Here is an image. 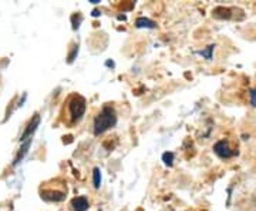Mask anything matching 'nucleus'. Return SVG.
I'll return each mask as SVG.
<instances>
[{
    "label": "nucleus",
    "mask_w": 256,
    "mask_h": 211,
    "mask_svg": "<svg viewBox=\"0 0 256 211\" xmlns=\"http://www.w3.org/2000/svg\"><path fill=\"white\" fill-rule=\"evenodd\" d=\"M117 124V113L112 106H104L98 115L94 118L92 132L95 135L103 134Z\"/></svg>",
    "instance_id": "obj_1"
},
{
    "label": "nucleus",
    "mask_w": 256,
    "mask_h": 211,
    "mask_svg": "<svg viewBox=\"0 0 256 211\" xmlns=\"http://www.w3.org/2000/svg\"><path fill=\"white\" fill-rule=\"evenodd\" d=\"M67 109H69V115L72 118V123H78L84 115H86V98L78 95H74L73 97H70L69 103H67Z\"/></svg>",
    "instance_id": "obj_2"
},
{
    "label": "nucleus",
    "mask_w": 256,
    "mask_h": 211,
    "mask_svg": "<svg viewBox=\"0 0 256 211\" xmlns=\"http://www.w3.org/2000/svg\"><path fill=\"white\" fill-rule=\"evenodd\" d=\"M214 153L217 154L220 158H231L234 155H237L238 152L234 150L229 144L228 140H219L215 146H214Z\"/></svg>",
    "instance_id": "obj_3"
},
{
    "label": "nucleus",
    "mask_w": 256,
    "mask_h": 211,
    "mask_svg": "<svg viewBox=\"0 0 256 211\" xmlns=\"http://www.w3.org/2000/svg\"><path fill=\"white\" fill-rule=\"evenodd\" d=\"M38 124H40V115H36L35 117H33V120L29 123V126H27V129L24 130V133L21 134V137H20V141H27V140H30V138H32V135H33V133L36 132V129Z\"/></svg>",
    "instance_id": "obj_4"
},
{
    "label": "nucleus",
    "mask_w": 256,
    "mask_h": 211,
    "mask_svg": "<svg viewBox=\"0 0 256 211\" xmlns=\"http://www.w3.org/2000/svg\"><path fill=\"white\" fill-rule=\"evenodd\" d=\"M72 207L74 211H86L89 209V200L86 197H75L72 201Z\"/></svg>",
    "instance_id": "obj_5"
},
{
    "label": "nucleus",
    "mask_w": 256,
    "mask_h": 211,
    "mask_svg": "<svg viewBox=\"0 0 256 211\" xmlns=\"http://www.w3.org/2000/svg\"><path fill=\"white\" fill-rule=\"evenodd\" d=\"M212 16H214L215 19L229 20L232 18V10L228 9V7H217V9L212 12Z\"/></svg>",
    "instance_id": "obj_6"
},
{
    "label": "nucleus",
    "mask_w": 256,
    "mask_h": 211,
    "mask_svg": "<svg viewBox=\"0 0 256 211\" xmlns=\"http://www.w3.org/2000/svg\"><path fill=\"white\" fill-rule=\"evenodd\" d=\"M41 197L47 201H63L66 198V194L61 192H44Z\"/></svg>",
    "instance_id": "obj_7"
},
{
    "label": "nucleus",
    "mask_w": 256,
    "mask_h": 211,
    "mask_svg": "<svg viewBox=\"0 0 256 211\" xmlns=\"http://www.w3.org/2000/svg\"><path fill=\"white\" fill-rule=\"evenodd\" d=\"M135 26H137L138 29H143V27H146V29H155V27H157V24H155L152 20L146 19V18H138L137 21H135Z\"/></svg>",
    "instance_id": "obj_8"
},
{
    "label": "nucleus",
    "mask_w": 256,
    "mask_h": 211,
    "mask_svg": "<svg viewBox=\"0 0 256 211\" xmlns=\"http://www.w3.org/2000/svg\"><path fill=\"white\" fill-rule=\"evenodd\" d=\"M92 183H94L95 189H100V186H101V172H100L98 167H95L92 170Z\"/></svg>",
    "instance_id": "obj_9"
},
{
    "label": "nucleus",
    "mask_w": 256,
    "mask_h": 211,
    "mask_svg": "<svg viewBox=\"0 0 256 211\" xmlns=\"http://www.w3.org/2000/svg\"><path fill=\"white\" fill-rule=\"evenodd\" d=\"M214 49H215V44H211V46H208L206 49H203L201 52H198L201 56L206 58V60H211L212 58V52H214Z\"/></svg>",
    "instance_id": "obj_10"
},
{
    "label": "nucleus",
    "mask_w": 256,
    "mask_h": 211,
    "mask_svg": "<svg viewBox=\"0 0 256 211\" xmlns=\"http://www.w3.org/2000/svg\"><path fill=\"white\" fill-rule=\"evenodd\" d=\"M163 161H164L168 167H171V166L174 164V154L168 153V152H166V153H164L163 154Z\"/></svg>",
    "instance_id": "obj_11"
},
{
    "label": "nucleus",
    "mask_w": 256,
    "mask_h": 211,
    "mask_svg": "<svg viewBox=\"0 0 256 211\" xmlns=\"http://www.w3.org/2000/svg\"><path fill=\"white\" fill-rule=\"evenodd\" d=\"M251 104L256 107V89H254L252 92H251Z\"/></svg>",
    "instance_id": "obj_12"
},
{
    "label": "nucleus",
    "mask_w": 256,
    "mask_h": 211,
    "mask_svg": "<svg viewBox=\"0 0 256 211\" xmlns=\"http://www.w3.org/2000/svg\"><path fill=\"white\" fill-rule=\"evenodd\" d=\"M98 15H100V12H98V10H94V12H92V16H98Z\"/></svg>",
    "instance_id": "obj_13"
}]
</instances>
